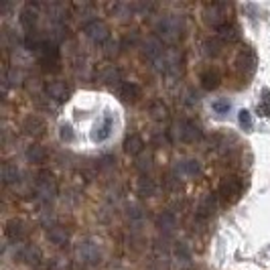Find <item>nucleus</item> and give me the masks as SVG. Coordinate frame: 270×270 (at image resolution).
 I'll use <instances>...</instances> for the list:
<instances>
[{
    "label": "nucleus",
    "mask_w": 270,
    "mask_h": 270,
    "mask_svg": "<svg viewBox=\"0 0 270 270\" xmlns=\"http://www.w3.org/2000/svg\"><path fill=\"white\" fill-rule=\"evenodd\" d=\"M145 149V141L143 137H139V134H130V137L124 141V151L128 155H141Z\"/></svg>",
    "instance_id": "8"
},
{
    "label": "nucleus",
    "mask_w": 270,
    "mask_h": 270,
    "mask_svg": "<svg viewBox=\"0 0 270 270\" xmlns=\"http://www.w3.org/2000/svg\"><path fill=\"white\" fill-rule=\"evenodd\" d=\"M151 116H153L155 120H167L169 110H167V106H165L163 102H153V104H151Z\"/></svg>",
    "instance_id": "21"
},
{
    "label": "nucleus",
    "mask_w": 270,
    "mask_h": 270,
    "mask_svg": "<svg viewBox=\"0 0 270 270\" xmlns=\"http://www.w3.org/2000/svg\"><path fill=\"white\" fill-rule=\"evenodd\" d=\"M27 161L35 163V165H41V163L47 161V151L41 145H33V147L27 149Z\"/></svg>",
    "instance_id": "12"
},
{
    "label": "nucleus",
    "mask_w": 270,
    "mask_h": 270,
    "mask_svg": "<svg viewBox=\"0 0 270 270\" xmlns=\"http://www.w3.org/2000/svg\"><path fill=\"white\" fill-rule=\"evenodd\" d=\"M143 47H145V49H143V53H145L149 59H155V57H159V55H161V49H163V45H161V43H159L155 37L147 39Z\"/></svg>",
    "instance_id": "15"
},
{
    "label": "nucleus",
    "mask_w": 270,
    "mask_h": 270,
    "mask_svg": "<svg viewBox=\"0 0 270 270\" xmlns=\"http://www.w3.org/2000/svg\"><path fill=\"white\" fill-rule=\"evenodd\" d=\"M238 69H246V71H252L254 69V65H256V59H254V55H252V51L250 49H244V51H240V55H238Z\"/></svg>",
    "instance_id": "13"
},
{
    "label": "nucleus",
    "mask_w": 270,
    "mask_h": 270,
    "mask_svg": "<svg viewBox=\"0 0 270 270\" xmlns=\"http://www.w3.org/2000/svg\"><path fill=\"white\" fill-rule=\"evenodd\" d=\"M19 177H21V171H19L15 165L7 163V165L3 167V181H5V185H13V183H17Z\"/></svg>",
    "instance_id": "17"
},
{
    "label": "nucleus",
    "mask_w": 270,
    "mask_h": 270,
    "mask_svg": "<svg viewBox=\"0 0 270 270\" xmlns=\"http://www.w3.org/2000/svg\"><path fill=\"white\" fill-rule=\"evenodd\" d=\"M139 169H141V171L151 169V159H147V161H145V159H141V161H139Z\"/></svg>",
    "instance_id": "32"
},
{
    "label": "nucleus",
    "mask_w": 270,
    "mask_h": 270,
    "mask_svg": "<svg viewBox=\"0 0 270 270\" xmlns=\"http://www.w3.org/2000/svg\"><path fill=\"white\" fill-rule=\"evenodd\" d=\"M47 236H49V240H51L53 244H57V246H63V244L67 242V232H65L63 228H59V226L51 228V230L47 232Z\"/></svg>",
    "instance_id": "18"
},
{
    "label": "nucleus",
    "mask_w": 270,
    "mask_h": 270,
    "mask_svg": "<svg viewBox=\"0 0 270 270\" xmlns=\"http://www.w3.org/2000/svg\"><path fill=\"white\" fill-rule=\"evenodd\" d=\"M21 23H23L25 29H33V27H35V23H37V11L33 9V5H27V7L23 9V13H21Z\"/></svg>",
    "instance_id": "14"
},
{
    "label": "nucleus",
    "mask_w": 270,
    "mask_h": 270,
    "mask_svg": "<svg viewBox=\"0 0 270 270\" xmlns=\"http://www.w3.org/2000/svg\"><path fill=\"white\" fill-rule=\"evenodd\" d=\"M120 96L126 102H139L141 100V87L137 83H124V85H120Z\"/></svg>",
    "instance_id": "11"
},
{
    "label": "nucleus",
    "mask_w": 270,
    "mask_h": 270,
    "mask_svg": "<svg viewBox=\"0 0 270 270\" xmlns=\"http://www.w3.org/2000/svg\"><path fill=\"white\" fill-rule=\"evenodd\" d=\"M199 81H201V85H203V89H207V92H211V89H215V87L219 85V81H221V77H219V73H217L215 69H207V71H203V73H201V77H199Z\"/></svg>",
    "instance_id": "9"
},
{
    "label": "nucleus",
    "mask_w": 270,
    "mask_h": 270,
    "mask_svg": "<svg viewBox=\"0 0 270 270\" xmlns=\"http://www.w3.org/2000/svg\"><path fill=\"white\" fill-rule=\"evenodd\" d=\"M226 13H228V5H219V3H211L205 7V21L213 27H221L226 23Z\"/></svg>",
    "instance_id": "2"
},
{
    "label": "nucleus",
    "mask_w": 270,
    "mask_h": 270,
    "mask_svg": "<svg viewBox=\"0 0 270 270\" xmlns=\"http://www.w3.org/2000/svg\"><path fill=\"white\" fill-rule=\"evenodd\" d=\"M217 35L221 41H228V43H234L240 39V33H238V27L234 23H223L219 29H217Z\"/></svg>",
    "instance_id": "10"
},
{
    "label": "nucleus",
    "mask_w": 270,
    "mask_h": 270,
    "mask_svg": "<svg viewBox=\"0 0 270 270\" xmlns=\"http://www.w3.org/2000/svg\"><path fill=\"white\" fill-rule=\"evenodd\" d=\"M25 130H27L29 134H43L45 122H43L39 116H29V118L25 120Z\"/></svg>",
    "instance_id": "16"
},
{
    "label": "nucleus",
    "mask_w": 270,
    "mask_h": 270,
    "mask_svg": "<svg viewBox=\"0 0 270 270\" xmlns=\"http://www.w3.org/2000/svg\"><path fill=\"white\" fill-rule=\"evenodd\" d=\"M25 223L21 221V219H17V217H13V219H9L7 221V228H5V234H7V238L9 240H13V242H19V240H23L25 238Z\"/></svg>",
    "instance_id": "6"
},
{
    "label": "nucleus",
    "mask_w": 270,
    "mask_h": 270,
    "mask_svg": "<svg viewBox=\"0 0 270 270\" xmlns=\"http://www.w3.org/2000/svg\"><path fill=\"white\" fill-rule=\"evenodd\" d=\"M59 141L65 145H71L75 141V130L71 124H61L59 126Z\"/></svg>",
    "instance_id": "19"
},
{
    "label": "nucleus",
    "mask_w": 270,
    "mask_h": 270,
    "mask_svg": "<svg viewBox=\"0 0 270 270\" xmlns=\"http://www.w3.org/2000/svg\"><path fill=\"white\" fill-rule=\"evenodd\" d=\"M23 260H25L27 264H31V266H37V264L41 262V250L35 248V246H29V248L23 252Z\"/></svg>",
    "instance_id": "20"
},
{
    "label": "nucleus",
    "mask_w": 270,
    "mask_h": 270,
    "mask_svg": "<svg viewBox=\"0 0 270 270\" xmlns=\"http://www.w3.org/2000/svg\"><path fill=\"white\" fill-rule=\"evenodd\" d=\"M67 94H69V89H67V85H65L63 81H51V83L47 85V96H49L51 100H55V102L67 100Z\"/></svg>",
    "instance_id": "7"
},
{
    "label": "nucleus",
    "mask_w": 270,
    "mask_h": 270,
    "mask_svg": "<svg viewBox=\"0 0 270 270\" xmlns=\"http://www.w3.org/2000/svg\"><path fill=\"white\" fill-rule=\"evenodd\" d=\"M177 137L183 143H195V141L201 139V130H199V126L195 122L185 120V122H179L177 124Z\"/></svg>",
    "instance_id": "3"
},
{
    "label": "nucleus",
    "mask_w": 270,
    "mask_h": 270,
    "mask_svg": "<svg viewBox=\"0 0 270 270\" xmlns=\"http://www.w3.org/2000/svg\"><path fill=\"white\" fill-rule=\"evenodd\" d=\"M9 79H11V83H21V79H23V73L13 69V71L9 73Z\"/></svg>",
    "instance_id": "30"
},
{
    "label": "nucleus",
    "mask_w": 270,
    "mask_h": 270,
    "mask_svg": "<svg viewBox=\"0 0 270 270\" xmlns=\"http://www.w3.org/2000/svg\"><path fill=\"white\" fill-rule=\"evenodd\" d=\"M203 47H205V55H207V57H217L219 51H221V43H219V39H207Z\"/></svg>",
    "instance_id": "23"
},
{
    "label": "nucleus",
    "mask_w": 270,
    "mask_h": 270,
    "mask_svg": "<svg viewBox=\"0 0 270 270\" xmlns=\"http://www.w3.org/2000/svg\"><path fill=\"white\" fill-rule=\"evenodd\" d=\"M230 108H232V104H230V100H226V98H219V100H213V102H211V110H213L217 116L228 114Z\"/></svg>",
    "instance_id": "22"
},
{
    "label": "nucleus",
    "mask_w": 270,
    "mask_h": 270,
    "mask_svg": "<svg viewBox=\"0 0 270 270\" xmlns=\"http://www.w3.org/2000/svg\"><path fill=\"white\" fill-rule=\"evenodd\" d=\"M260 112L266 114V116H270V98H264V102L260 104Z\"/></svg>",
    "instance_id": "31"
},
{
    "label": "nucleus",
    "mask_w": 270,
    "mask_h": 270,
    "mask_svg": "<svg viewBox=\"0 0 270 270\" xmlns=\"http://www.w3.org/2000/svg\"><path fill=\"white\" fill-rule=\"evenodd\" d=\"M41 69L43 71L57 73L59 71V59H41Z\"/></svg>",
    "instance_id": "25"
},
{
    "label": "nucleus",
    "mask_w": 270,
    "mask_h": 270,
    "mask_svg": "<svg viewBox=\"0 0 270 270\" xmlns=\"http://www.w3.org/2000/svg\"><path fill=\"white\" fill-rule=\"evenodd\" d=\"M238 122H240V126H242L244 130H252V126H254L252 116H250L248 110H240V112H238Z\"/></svg>",
    "instance_id": "24"
},
{
    "label": "nucleus",
    "mask_w": 270,
    "mask_h": 270,
    "mask_svg": "<svg viewBox=\"0 0 270 270\" xmlns=\"http://www.w3.org/2000/svg\"><path fill=\"white\" fill-rule=\"evenodd\" d=\"M112 130H114V116H112L110 112H106V114L96 122V126H94V130H92V141H94L96 145L106 143V141L112 137Z\"/></svg>",
    "instance_id": "1"
},
{
    "label": "nucleus",
    "mask_w": 270,
    "mask_h": 270,
    "mask_svg": "<svg viewBox=\"0 0 270 270\" xmlns=\"http://www.w3.org/2000/svg\"><path fill=\"white\" fill-rule=\"evenodd\" d=\"M139 191L143 193V195H153L155 193V183L151 181V179H141V183H139Z\"/></svg>",
    "instance_id": "26"
},
{
    "label": "nucleus",
    "mask_w": 270,
    "mask_h": 270,
    "mask_svg": "<svg viewBox=\"0 0 270 270\" xmlns=\"http://www.w3.org/2000/svg\"><path fill=\"white\" fill-rule=\"evenodd\" d=\"M240 191H242V183L238 177H226L221 183H219V195L226 199V201H234L240 197Z\"/></svg>",
    "instance_id": "4"
},
{
    "label": "nucleus",
    "mask_w": 270,
    "mask_h": 270,
    "mask_svg": "<svg viewBox=\"0 0 270 270\" xmlns=\"http://www.w3.org/2000/svg\"><path fill=\"white\" fill-rule=\"evenodd\" d=\"M102 81L104 83H116L118 81V71L114 67H108L104 73H102Z\"/></svg>",
    "instance_id": "28"
},
{
    "label": "nucleus",
    "mask_w": 270,
    "mask_h": 270,
    "mask_svg": "<svg viewBox=\"0 0 270 270\" xmlns=\"http://www.w3.org/2000/svg\"><path fill=\"white\" fill-rule=\"evenodd\" d=\"M157 223L161 226V230H171V228L175 226V217H173L171 213H163V215H159Z\"/></svg>",
    "instance_id": "27"
},
{
    "label": "nucleus",
    "mask_w": 270,
    "mask_h": 270,
    "mask_svg": "<svg viewBox=\"0 0 270 270\" xmlns=\"http://www.w3.org/2000/svg\"><path fill=\"white\" fill-rule=\"evenodd\" d=\"M181 169H183L187 175H197V173H199V165H197V161H183Z\"/></svg>",
    "instance_id": "29"
},
{
    "label": "nucleus",
    "mask_w": 270,
    "mask_h": 270,
    "mask_svg": "<svg viewBox=\"0 0 270 270\" xmlns=\"http://www.w3.org/2000/svg\"><path fill=\"white\" fill-rule=\"evenodd\" d=\"M85 33L94 43H104L110 37V29H108V25L104 21H92L85 27Z\"/></svg>",
    "instance_id": "5"
}]
</instances>
